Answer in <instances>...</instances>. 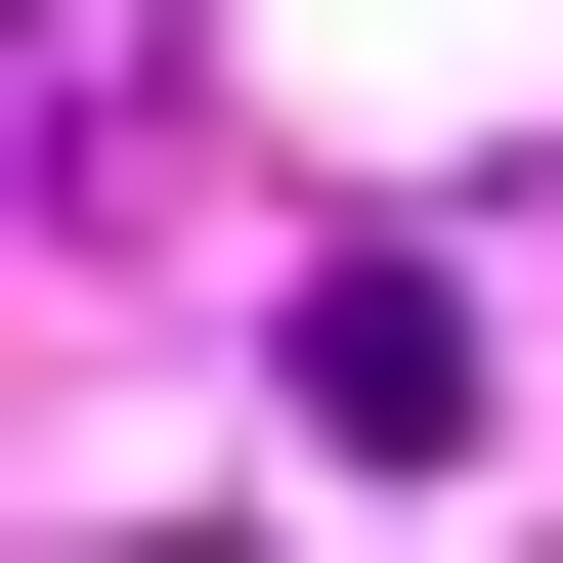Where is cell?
<instances>
[{
  "label": "cell",
  "mask_w": 563,
  "mask_h": 563,
  "mask_svg": "<svg viewBox=\"0 0 563 563\" xmlns=\"http://www.w3.org/2000/svg\"><path fill=\"white\" fill-rule=\"evenodd\" d=\"M303 433H347V477H477V303L433 261H303Z\"/></svg>",
  "instance_id": "cell-1"
}]
</instances>
